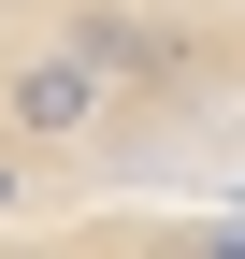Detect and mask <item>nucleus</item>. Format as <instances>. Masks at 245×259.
I'll use <instances>...</instances> for the list:
<instances>
[{
  "instance_id": "1",
  "label": "nucleus",
  "mask_w": 245,
  "mask_h": 259,
  "mask_svg": "<svg viewBox=\"0 0 245 259\" xmlns=\"http://www.w3.org/2000/svg\"><path fill=\"white\" fill-rule=\"evenodd\" d=\"M58 44H72L101 87H130V101H173V115L217 87L202 29H188V15H144V0H72V15H58Z\"/></svg>"
},
{
  "instance_id": "2",
  "label": "nucleus",
  "mask_w": 245,
  "mask_h": 259,
  "mask_svg": "<svg viewBox=\"0 0 245 259\" xmlns=\"http://www.w3.org/2000/svg\"><path fill=\"white\" fill-rule=\"evenodd\" d=\"M101 115H115V87L87 72L72 44H29V58H0V144H15V158H44V144H87Z\"/></svg>"
},
{
  "instance_id": "3",
  "label": "nucleus",
  "mask_w": 245,
  "mask_h": 259,
  "mask_svg": "<svg viewBox=\"0 0 245 259\" xmlns=\"http://www.w3.org/2000/svg\"><path fill=\"white\" fill-rule=\"evenodd\" d=\"M188 259H245V231H188Z\"/></svg>"
},
{
  "instance_id": "4",
  "label": "nucleus",
  "mask_w": 245,
  "mask_h": 259,
  "mask_svg": "<svg viewBox=\"0 0 245 259\" xmlns=\"http://www.w3.org/2000/svg\"><path fill=\"white\" fill-rule=\"evenodd\" d=\"M231 29H245V0H231Z\"/></svg>"
}]
</instances>
